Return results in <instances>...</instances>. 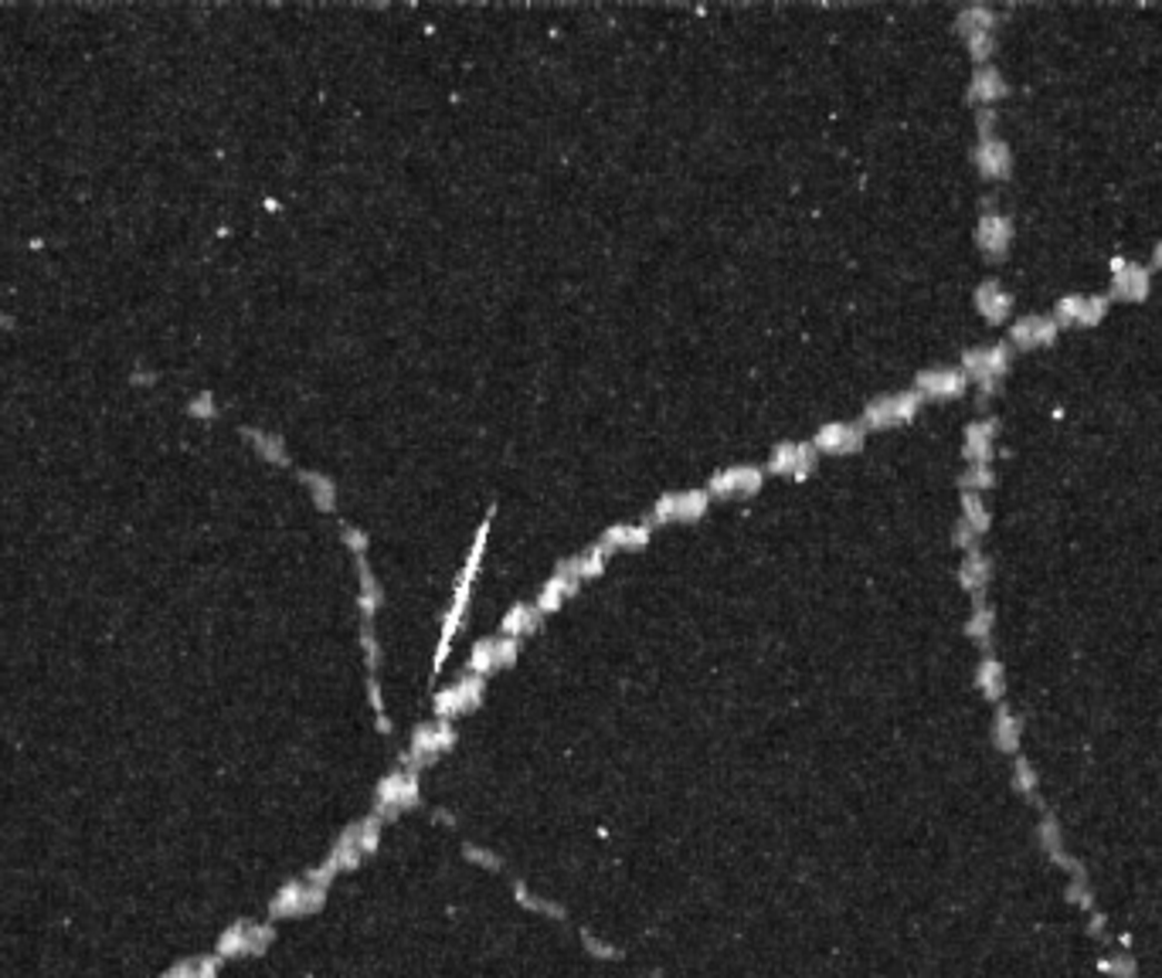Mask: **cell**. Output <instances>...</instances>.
I'll return each instance as SVG.
<instances>
[{"label":"cell","mask_w":1162,"mask_h":978,"mask_svg":"<svg viewBox=\"0 0 1162 978\" xmlns=\"http://www.w3.org/2000/svg\"><path fill=\"white\" fill-rule=\"evenodd\" d=\"M914 391L922 401H955L969 391V378L962 367H928L914 378Z\"/></svg>","instance_id":"cell-15"},{"label":"cell","mask_w":1162,"mask_h":978,"mask_svg":"<svg viewBox=\"0 0 1162 978\" xmlns=\"http://www.w3.org/2000/svg\"><path fill=\"white\" fill-rule=\"evenodd\" d=\"M975 244L990 262H1003L1010 256V244H1013V218L990 204L975 224Z\"/></svg>","instance_id":"cell-9"},{"label":"cell","mask_w":1162,"mask_h":978,"mask_svg":"<svg viewBox=\"0 0 1162 978\" xmlns=\"http://www.w3.org/2000/svg\"><path fill=\"white\" fill-rule=\"evenodd\" d=\"M990 632H993V608L986 605L983 595H975V611H972V619H969V636L979 639V642H986Z\"/></svg>","instance_id":"cell-32"},{"label":"cell","mask_w":1162,"mask_h":978,"mask_svg":"<svg viewBox=\"0 0 1162 978\" xmlns=\"http://www.w3.org/2000/svg\"><path fill=\"white\" fill-rule=\"evenodd\" d=\"M867 442V428L861 421H830L813 436V449L820 456H853Z\"/></svg>","instance_id":"cell-13"},{"label":"cell","mask_w":1162,"mask_h":978,"mask_svg":"<svg viewBox=\"0 0 1162 978\" xmlns=\"http://www.w3.org/2000/svg\"><path fill=\"white\" fill-rule=\"evenodd\" d=\"M990 578H993V568H990V558L983 555V550H965V558H962V568H959V581H962V588L965 591H972V595H983V588L990 585Z\"/></svg>","instance_id":"cell-25"},{"label":"cell","mask_w":1162,"mask_h":978,"mask_svg":"<svg viewBox=\"0 0 1162 978\" xmlns=\"http://www.w3.org/2000/svg\"><path fill=\"white\" fill-rule=\"evenodd\" d=\"M993 127H996V112H993V109H975V130H979V137H996Z\"/></svg>","instance_id":"cell-38"},{"label":"cell","mask_w":1162,"mask_h":978,"mask_svg":"<svg viewBox=\"0 0 1162 978\" xmlns=\"http://www.w3.org/2000/svg\"><path fill=\"white\" fill-rule=\"evenodd\" d=\"M969 102L972 106H979V109H990V106H996L1000 99H1006L1010 96V86H1006V79H1003V72L996 69V66H983V69H975L972 72V79H969Z\"/></svg>","instance_id":"cell-23"},{"label":"cell","mask_w":1162,"mask_h":978,"mask_svg":"<svg viewBox=\"0 0 1162 978\" xmlns=\"http://www.w3.org/2000/svg\"><path fill=\"white\" fill-rule=\"evenodd\" d=\"M972 163L986 180H1006L1013 173V150L1000 137H979L972 150Z\"/></svg>","instance_id":"cell-21"},{"label":"cell","mask_w":1162,"mask_h":978,"mask_svg":"<svg viewBox=\"0 0 1162 978\" xmlns=\"http://www.w3.org/2000/svg\"><path fill=\"white\" fill-rule=\"evenodd\" d=\"M483 690H486V680H483V677H473V672H469V677H463V680H456L453 687H446V690L436 693V717H439V720H453V717L473 710V707L483 700Z\"/></svg>","instance_id":"cell-17"},{"label":"cell","mask_w":1162,"mask_h":978,"mask_svg":"<svg viewBox=\"0 0 1162 978\" xmlns=\"http://www.w3.org/2000/svg\"><path fill=\"white\" fill-rule=\"evenodd\" d=\"M411 806H418V775H415V768H398L378 785L375 816H381V819L398 816Z\"/></svg>","instance_id":"cell-8"},{"label":"cell","mask_w":1162,"mask_h":978,"mask_svg":"<svg viewBox=\"0 0 1162 978\" xmlns=\"http://www.w3.org/2000/svg\"><path fill=\"white\" fill-rule=\"evenodd\" d=\"M972 302H975V313L983 317L986 323L1003 327V323L1013 317V302H1016V299H1013V292H1010V289H1003V282H1000V279H986V282H979V286H975Z\"/></svg>","instance_id":"cell-19"},{"label":"cell","mask_w":1162,"mask_h":978,"mask_svg":"<svg viewBox=\"0 0 1162 978\" xmlns=\"http://www.w3.org/2000/svg\"><path fill=\"white\" fill-rule=\"evenodd\" d=\"M302 479H306V486H310V493L317 497V503H320L324 510H334V507H337V486H334L327 476H320V472H302Z\"/></svg>","instance_id":"cell-35"},{"label":"cell","mask_w":1162,"mask_h":978,"mask_svg":"<svg viewBox=\"0 0 1162 978\" xmlns=\"http://www.w3.org/2000/svg\"><path fill=\"white\" fill-rule=\"evenodd\" d=\"M537 626H540V608H537V605H527V601H517V605L507 611V616H504V622H500V636L520 639V636L537 632Z\"/></svg>","instance_id":"cell-26"},{"label":"cell","mask_w":1162,"mask_h":978,"mask_svg":"<svg viewBox=\"0 0 1162 978\" xmlns=\"http://www.w3.org/2000/svg\"><path fill=\"white\" fill-rule=\"evenodd\" d=\"M965 44H969V58L975 61V69H983V66H990V58L996 54V31L972 34V38H965Z\"/></svg>","instance_id":"cell-33"},{"label":"cell","mask_w":1162,"mask_h":978,"mask_svg":"<svg viewBox=\"0 0 1162 978\" xmlns=\"http://www.w3.org/2000/svg\"><path fill=\"white\" fill-rule=\"evenodd\" d=\"M979 687H983L986 697H1003V666L990 656L983 659V666H979Z\"/></svg>","instance_id":"cell-34"},{"label":"cell","mask_w":1162,"mask_h":978,"mask_svg":"<svg viewBox=\"0 0 1162 978\" xmlns=\"http://www.w3.org/2000/svg\"><path fill=\"white\" fill-rule=\"evenodd\" d=\"M1152 266H1155V269L1162 272V241H1159V244H1155V249H1152Z\"/></svg>","instance_id":"cell-39"},{"label":"cell","mask_w":1162,"mask_h":978,"mask_svg":"<svg viewBox=\"0 0 1162 978\" xmlns=\"http://www.w3.org/2000/svg\"><path fill=\"white\" fill-rule=\"evenodd\" d=\"M765 482V472L758 466H727L711 476L707 493L717 500H738V497H755Z\"/></svg>","instance_id":"cell-14"},{"label":"cell","mask_w":1162,"mask_h":978,"mask_svg":"<svg viewBox=\"0 0 1162 978\" xmlns=\"http://www.w3.org/2000/svg\"><path fill=\"white\" fill-rule=\"evenodd\" d=\"M955 31L962 38H972V34H983V31H996V11L986 8V4H969L959 11L955 18Z\"/></svg>","instance_id":"cell-27"},{"label":"cell","mask_w":1162,"mask_h":978,"mask_svg":"<svg viewBox=\"0 0 1162 978\" xmlns=\"http://www.w3.org/2000/svg\"><path fill=\"white\" fill-rule=\"evenodd\" d=\"M517 652H520V639H510V636H489V639H479L469 652V672L473 677H489V672L497 669H507L517 662Z\"/></svg>","instance_id":"cell-10"},{"label":"cell","mask_w":1162,"mask_h":978,"mask_svg":"<svg viewBox=\"0 0 1162 978\" xmlns=\"http://www.w3.org/2000/svg\"><path fill=\"white\" fill-rule=\"evenodd\" d=\"M816 462H820V452L813 449V442H778L772 449L768 472L803 482L816 472Z\"/></svg>","instance_id":"cell-11"},{"label":"cell","mask_w":1162,"mask_h":978,"mask_svg":"<svg viewBox=\"0 0 1162 978\" xmlns=\"http://www.w3.org/2000/svg\"><path fill=\"white\" fill-rule=\"evenodd\" d=\"M711 507L707 489H681V493H666L653 503L649 523H691L701 520Z\"/></svg>","instance_id":"cell-6"},{"label":"cell","mask_w":1162,"mask_h":978,"mask_svg":"<svg viewBox=\"0 0 1162 978\" xmlns=\"http://www.w3.org/2000/svg\"><path fill=\"white\" fill-rule=\"evenodd\" d=\"M996 741L1006 751H1013L1016 741H1020V723H1016V717L1010 710H1000V717H996Z\"/></svg>","instance_id":"cell-36"},{"label":"cell","mask_w":1162,"mask_h":978,"mask_svg":"<svg viewBox=\"0 0 1162 978\" xmlns=\"http://www.w3.org/2000/svg\"><path fill=\"white\" fill-rule=\"evenodd\" d=\"M969 530H975L979 537H983L990 527H993V517H990V507L983 500V493H969V489H962V517H959Z\"/></svg>","instance_id":"cell-29"},{"label":"cell","mask_w":1162,"mask_h":978,"mask_svg":"<svg viewBox=\"0 0 1162 978\" xmlns=\"http://www.w3.org/2000/svg\"><path fill=\"white\" fill-rule=\"evenodd\" d=\"M344 540H347V547L354 550V558H364V550H367V533H364L360 527H344Z\"/></svg>","instance_id":"cell-37"},{"label":"cell","mask_w":1162,"mask_h":978,"mask_svg":"<svg viewBox=\"0 0 1162 978\" xmlns=\"http://www.w3.org/2000/svg\"><path fill=\"white\" fill-rule=\"evenodd\" d=\"M578 588H582V575H578L575 558H572V561H562V565L555 568V575H550V578L544 581V588H540V595H537L534 605L540 608V616H544V611H558Z\"/></svg>","instance_id":"cell-20"},{"label":"cell","mask_w":1162,"mask_h":978,"mask_svg":"<svg viewBox=\"0 0 1162 978\" xmlns=\"http://www.w3.org/2000/svg\"><path fill=\"white\" fill-rule=\"evenodd\" d=\"M959 486L969 489V493H986V489L996 486V472L993 466H965L959 476Z\"/></svg>","instance_id":"cell-30"},{"label":"cell","mask_w":1162,"mask_h":978,"mask_svg":"<svg viewBox=\"0 0 1162 978\" xmlns=\"http://www.w3.org/2000/svg\"><path fill=\"white\" fill-rule=\"evenodd\" d=\"M922 395H917L914 388L911 391H891V395H881L874 398L864 415H861V425L867 428V432H884V428H897V425H907L917 418V411H922Z\"/></svg>","instance_id":"cell-4"},{"label":"cell","mask_w":1162,"mask_h":978,"mask_svg":"<svg viewBox=\"0 0 1162 978\" xmlns=\"http://www.w3.org/2000/svg\"><path fill=\"white\" fill-rule=\"evenodd\" d=\"M324 894H327V884L320 880H299V884H289L279 900L272 904V914L276 917H299V914H310L324 904Z\"/></svg>","instance_id":"cell-22"},{"label":"cell","mask_w":1162,"mask_h":978,"mask_svg":"<svg viewBox=\"0 0 1162 978\" xmlns=\"http://www.w3.org/2000/svg\"><path fill=\"white\" fill-rule=\"evenodd\" d=\"M608 550L602 547V543H592L588 550H585V555H578L575 558V565H578V575H582V581H588V578H598L605 568H608Z\"/></svg>","instance_id":"cell-31"},{"label":"cell","mask_w":1162,"mask_h":978,"mask_svg":"<svg viewBox=\"0 0 1162 978\" xmlns=\"http://www.w3.org/2000/svg\"><path fill=\"white\" fill-rule=\"evenodd\" d=\"M1010 363H1013V347L1003 343V340L1000 343H986V347H969L962 353V371H965L969 385H975L983 398L1000 391V385H1003V378L1010 371Z\"/></svg>","instance_id":"cell-3"},{"label":"cell","mask_w":1162,"mask_h":978,"mask_svg":"<svg viewBox=\"0 0 1162 978\" xmlns=\"http://www.w3.org/2000/svg\"><path fill=\"white\" fill-rule=\"evenodd\" d=\"M996 436H1000V421H996V418H975V421H969V425H965V442H962L965 466H993Z\"/></svg>","instance_id":"cell-18"},{"label":"cell","mask_w":1162,"mask_h":978,"mask_svg":"<svg viewBox=\"0 0 1162 978\" xmlns=\"http://www.w3.org/2000/svg\"><path fill=\"white\" fill-rule=\"evenodd\" d=\"M486 537H489V517L479 523L476 537H473V547H469V558L456 578V588H453V605L446 608V619H443V632H439V646H436V669H443L449 649H453V639L456 632L463 629V619H466V608H469V598H473V585L479 578V565H483V555H486Z\"/></svg>","instance_id":"cell-1"},{"label":"cell","mask_w":1162,"mask_h":978,"mask_svg":"<svg viewBox=\"0 0 1162 978\" xmlns=\"http://www.w3.org/2000/svg\"><path fill=\"white\" fill-rule=\"evenodd\" d=\"M1057 320L1054 317H1044V313H1030V317H1020L1013 327H1010V347L1016 350H1044L1051 343H1057Z\"/></svg>","instance_id":"cell-16"},{"label":"cell","mask_w":1162,"mask_h":978,"mask_svg":"<svg viewBox=\"0 0 1162 978\" xmlns=\"http://www.w3.org/2000/svg\"><path fill=\"white\" fill-rule=\"evenodd\" d=\"M598 543L608 555H616V550H643L649 543V523H616L602 533Z\"/></svg>","instance_id":"cell-24"},{"label":"cell","mask_w":1162,"mask_h":978,"mask_svg":"<svg viewBox=\"0 0 1162 978\" xmlns=\"http://www.w3.org/2000/svg\"><path fill=\"white\" fill-rule=\"evenodd\" d=\"M378 839H381V816H367L364 822H354L344 836H340V842L334 846V852H330V860L314 874V880H320V884H327L334 874H340V870H354L360 860H364V856L367 852H375L378 849Z\"/></svg>","instance_id":"cell-2"},{"label":"cell","mask_w":1162,"mask_h":978,"mask_svg":"<svg viewBox=\"0 0 1162 978\" xmlns=\"http://www.w3.org/2000/svg\"><path fill=\"white\" fill-rule=\"evenodd\" d=\"M357 578H360V598H357L360 616H364V622H371L375 611H378V605H381V585H378L375 571L367 568L364 558H357Z\"/></svg>","instance_id":"cell-28"},{"label":"cell","mask_w":1162,"mask_h":978,"mask_svg":"<svg viewBox=\"0 0 1162 978\" xmlns=\"http://www.w3.org/2000/svg\"><path fill=\"white\" fill-rule=\"evenodd\" d=\"M1109 306L1112 299L1101 296V292H1067L1054 302V320L1057 327H1071V330H1091L1098 327L1101 320L1109 317Z\"/></svg>","instance_id":"cell-5"},{"label":"cell","mask_w":1162,"mask_h":978,"mask_svg":"<svg viewBox=\"0 0 1162 978\" xmlns=\"http://www.w3.org/2000/svg\"><path fill=\"white\" fill-rule=\"evenodd\" d=\"M1109 269H1112V292H1109V299H1119V302H1145V299H1149V292H1152V272H1149L1145 266L1115 256V259L1109 262Z\"/></svg>","instance_id":"cell-12"},{"label":"cell","mask_w":1162,"mask_h":978,"mask_svg":"<svg viewBox=\"0 0 1162 978\" xmlns=\"http://www.w3.org/2000/svg\"><path fill=\"white\" fill-rule=\"evenodd\" d=\"M453 745H456L453 720H439V717H436V720L421 723V727L411 734V745H408L405 761H408V768H418V765H425V761H433V758L446 755Z\"/></svg>","instance_id":"cell-7"}]
</instances>
